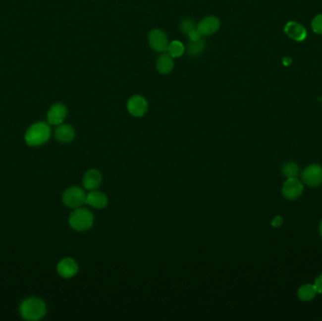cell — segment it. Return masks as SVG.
Masks as SVG:
<instances>
[{
  "label": "cell",
  "mask_w": 322,
  "mask_h": 321,
  "mask_svg": "<svg viewBox=\"0 0 322 321\" xmlns=\"http://www.w3.org/2000/svg\"><path fill=\"white\" fill-rule=\"evenodd\" d=\"M149 44L157 52H165L169 47L167 35L161 29H153L149 33Z\"/></svg>",
  "instance_id": "cell-7"
},
{
  "label": "cell",
  "mask_w": 322,
  "mask_h": 321,
  "mask_svg": "<svg viewBox=\"0 0 322 321\" xmlns=\"http://www.w3.org/2000/svg\"><path fill=\"white\" fill-rule=\"evenodd\" d=\"M312 29L316 33L322 35V14L317 15L313 19Z\"/></svg>",
  "instance_id": "cell-22"
},
{
  "label": "cell",
  "mask_w": 322,
  "mask_h": 321,
  "mask_svg": "<svg viewBox=\"0 0 322 321\" xmlns=\"http://www.w3.org/2000/svg\"><path fill=\"white\" fill-rule=\"evenodd\" d=\"M316 289L318 293H321L322 294V274L320 275L316 280H315V283H314Z\"/></svg>",
  "instance_id": "cell-23"
},
{
  "label": "cell",
  "mask_w": 322,
  "mask_h": 321,
  "mask_svg": "<svg viewBox=\"0 0 322 321\" xmlns=\"http://www.w3.org/2000/svg\"><path fill=\"white\" fill-rule=\"evenodd\" d=\"M320 233H321V235L322 236V222H321V225H320Z\"/></svg>",
  "instance_id": "cell-27"
},
{
  "label": "cell",
  "mask_w": 322,
  "mask_h": 321,
  "mask_svg": "<svg viewBox=\"0 0 322 321\" xmlns=\"http://www.w3.org/2000/svg\"><path fill=\"white\" fill-rule=\"evenodd\" d=\"M220 27V21L216 16H208L197 25V30L202 36H209L218 31Z\"/></svg>",
  "instance_id": "cell-10"
},
{
  "label": "cell",
  "mask_w": 322,
  "mask_h": 321,
  "mask_svg": "<svg viewBox=\"0 0 322 321\" xmlns=\"http://www.w3.org/2000/svg\"><path fill=\"white\" fill-rule=\"evenodd\" d=\"M303 192V186L302 182L297 177L287 178L284 183L282 193L284 198L294 201L299 198Z\"/></svg>",
  "instance_id": "cell-6"
},
{
  "label": "cell",
  "mask_w": 322,
  "mask_h": 321,
  "mask_svg": "<svg viewBox=\"0 0 322 321\" xmlns=\"http://www.w3.org/2000/svg\"><path fill=\"white\" fill-rule=\"evenodd\" d=\"M317 289L314 284H304L298 290V297L303 302H310L316 297Z\"/></svg>",
  "instance_id": "cell-17"
},
{
  "label": "cell",
  "mask_w": 322,
  "mask_h": 321,
  "mask_svg": "<svg viewBox=\"0 0 322 321\" xmlns=\"http://www.w3.org/2000/svg\"><path fill=\"white\" fill-rule=\"evenodd\" d=\"M206 48V44L205 41L200 39L198 41H190L188 45V53L190 56H199L200 54H202V52L205 50Z\"/></svg>",
  "instance_id": "cell-18"
},
{
  "label": "cell",
  "mask_w": 322,
  "mask_h": 321,
  "mask_svg": "<svg viewBox=\"0 0 322 321\" xmlns=\"http://www.w3.org/2000/svg\"><path fill=\"white\" fill-rule=\"evenodd\" d=\"M172 58L173 57H171L168 53L161 54V56L159 57L157 60V69L161 74L167 75V74L171 73L173 69V66H174Z\"/></svg>",
  "instance_id": "cell-16"
},
{
  "label": "cell",
  "mask_w": 322,
  "mask_h": 321,
  "mask_svg": "<svg viewBox=\"0 0 322 321\" xmlns=\"http://www.w3.org/2000/svg\"><path fill=\"white\" fill-rule=\"evenodd\" d=\"M95 217L86 208H76L69 217V223L75 231L84 232L94 225Z\"/></svg>",
  "instance_id": "cell-3"
},
{
  "label": "cell",
  "mask_w": 322,
  "mask_h": 321,
  "mask_svg": "<svg viewBox=\"0 0 322 321\" xmlns=\"http://www.w3.org/2000/svg\"><path fill=\"white\" fill-rule=\"evenodd\" d=\"M303 183L309 187L316 188L322 184V167L318 164H313L306 167L302 173Z\"/></svg>",
  "instance_id": "cell-5"
},
{
  "label": "cell",
  "mask_w": 322,
  "mask_h": 321,
  "mask_svg": "<svg viewBox=\"0 0 322 321\" xmlns=\"http://www.w3.org/2000/svg\"><path fill=\"white\" fill-rule=\"evenodd\" d=\"M51 135V130L48 123H41L32 124L27 130L25 135V141L31 147L43 145L48 142Z\"/></svg>",
  "instance_id": "cell-2"
},
{
  "label": "cell",
  "mask_w": 322,
  "mask_h": 321,
  "mask_svg": "<svg viewBox=\"0 0 322 321\" xmlns=\"http://www.w3.org/2000/svg\"><path fill=\"white\" fill-rule=\"evenodd\" d=\"M87 194L79 187H71L67 189L62 195V202L67 208H78L86 204Z\"/></svg>",
  "instance_id": "cell-4"
},
{
  "label": "cell",
  "mask_w": 322,
  "mask_h": 321,
  "mask_svg": "<svg viewBox=\"0 0 322 321\" xmlns=\"http://www.w3.org/2000/svg\"><path fill=\"white\" fill-rule=\"evenodd\" d=\"M168 54L172 57H179L184 54L185 48L183 44L178 41H172L169 44V47L167 49Z\"/></svg>",
  "instance_id": "cell-19"
},
{
  "label": "cell",
  "mask_w": 322,
  "mask_h": 321,
  "mask_svg": "<svg viewBox=\"0 0 322 321\" xmlns=\"http://www.w3.org/2000/svg\"><path fill=\"white\" fill-rule=\"evenodd\" d=\"M75 129L70 124H59L55 131V137L57 142L61 143L71 142L75 138Z\"/></svg>",
  "instance_id": "cell-15"
},
{
  "label": "cell",
  "mask_w": 322,
  "mask_h": 321,
  "mask_svg": "<svg viewBox=\"0 0 322 321\" xmlns=\"http://www.w3.org/2000/svg\"><path fill=\"white\" fill-rule=\"evenodd\" d=\"M283 223V218L280 217V216H276V217L273 218V220L271 221V225L273 227H280L282 225Z\"/></svg>",
  "instance_id": "cell-25"
},
{
  "label": "cell",
  "mask_w": 322,
  "mask_h": 321,
  "mask_svg": "<svg viewBox=\"0 0 322 321\" xmlns=\"http://www.w3.org/2000/svg\"><path fill=\"white\" fill-rule=\"evenodd\" d=\"M102 179L103 176L99 170L96 169L89 170L84 174L82 179L83 187L88 190H95L101 185Z\"/></svg>",
  "instance_id": "cell-13"
},
{
  "label": "cell",
  "mask_w": 322,
  "mask_h": 321,
  "mask_svg": "<svg viewBox=\"0 0 322 321\" xmlns=\"http://www.w3.org/2000/svg\"><path fill=\"white\" fill-rule=\"evenodd\" d=\"M285 34L290 39L297 42H303L307 36L306 29L303 26L297 22H288L284 27Z\"/></svg>",
  "instance_id": "cell-11"
},
{
  "label": "cell",
  "mask_w": 322,
  "mask_h": 321,
  "mask_svg": "<svg viewBox=\"0 0 322 321\" xmlns=\"http://www.w3.org/2000/svg\"><path fill=\"white\" fill-rule=\"evenodd\" d=\"M20 314L26 321H40L47 314V305L43 300L31 297L21 303Z\"/></svg>",
  "instance_id": "cell-1"
},
{
  "label": "cell",
  "mask_w": 322,
  "mask_h": 321,
  "mask_svg": "<svg viewBox=\"0 0 322 321\" xmlns=\"http://www.w3.org/2000/svg\"><path fill=\"white\" fill-rule=\"evenodd\" d=\"M181 31L184 33V34H187L189 35L190 31L194 30V29H197V26L195 25L194 21L191 19H185L183 20L181 22L180 25Z\"/></svg>",
  "instance_id": "cell-21"
},
{
  "label": "cell",
  "mask_w": 322,
  "mask_h": 321,
  "mask_svg": "<svg viewBox=\"0 0 322 321\" xmlns=\"http://www.w3.org/2000/svg\"><path fill=\"white\" fill-rule=\"evenodd\" d=\"M57 273L65 279L74 277L78 272V265L75 259L71 257L63 258L59 261L57 267Z\"/></svg>",
  "instance_id": "cell-9"
},
{
  "label": "cell",
  "mask_w": 322,
  "mask_h": 321,
  "mask_svg": "<svg viewBox=\"0 0 322 321\" xmlns=\"http://www.w3.org/2000/svg\"><path fill=\"white\" fill-rule=\"evenodd\" d=\"M300 172V168L295 162H288L284 164L283 167V173L287 178L297 177Z\"/></svg>",
  "instance_id": "cell-20"
},
{
  "label": "cell",
  "mask_w": 322,
  "mask_h": 321,
  "mask_svg": "<svg viewBox=\"0 0 322 321\" xmlns=\"http://www.w3.org/2000/svg\"><path fill=\"white\" fill-rule=\"evenodd\" d=\"M67 109L65 106L62 104L53 105L48 113V123L53 125L61 124L66 118Z\"/></svg>",
  "instance_id": "cell-12"
},
{
  "label": "cell",
  "mask_w": 322,
  "mask_h": 321,
  "mask_svg": "<svg viewBox=\"0 0 322 321\" xmlns=\"http://www.w3.org/2000/svg\"><path fill=\"white\" fill-rule=\"evenodd\" d=\"M148 103L141 95H134L127 102L128 112L135 117H142L147 112Z\"/></svg>",
  "instance_id": "cell-8"
},
{
  "label": "cell",
  "mask_w": 322,
  "mask_h": 321,
  "mask_svg": "<svg viewBox=\"0 0 322 321\" xmlns=\"http://www.w3.org/2000/svg\"><path fill=\"white\" fill-rule=\"evenodd\" d=\"M86 204L96 209H103L107 206L108 198L104 192L95 189L87 194Z\"/></svg>",
  "instance_id": "cell-14"
},
{
  "label": "cell",
  "mask_w": 322,
  "mask_h": 321,
  "mask_svg": "<svg viewBox=\"0 0 322 321\" xmlns=\"http://www.w3.org/2000/svg\"><path fill=\"white\" fill-rule=\"evenodd\" d=\"M283 63H284V65H285V66H288V65H290L292 63V59L288 57H284Z\"/></svg>",
  "instance_id": "cell-26"
},
{
  "label": "cell",
  "mask_w": 322,
  "mask_h": 321,
  "mask_svg": "<svg viewBox=\"0 0 322 321\" xmlns=\"http://www.w3.org/2000/svg\"><path fill=\"white\" fill-rule=\"evenodd\" d=\"M189 37H190V41H198L202 37V35L200 34L199 31L196 29L190 31L189 33Z\"/></svg>",
  "instance_id": "cell-24"
}]
</instances>
